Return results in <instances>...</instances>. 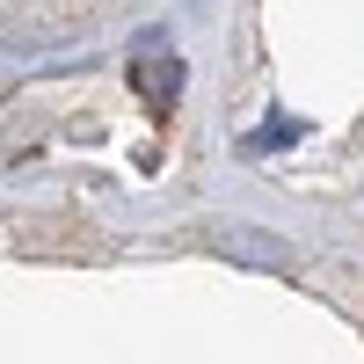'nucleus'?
Wrapping results in <instances>:
<instances>
[{
    "mask_svg": "<svg viewBox=\"0 0 364 364\" xmlns=\"http://www.w3.org/2000/svg\"><path fill=\"white\" fill-rule=\"evenodd\" d=\"M204 248L233 255V262H255V269H291V248L277 233H255V226H204Z\"/></svg>",
    "mask_w": 364,
    "mask_h": 364,
    "instance_id": "f257e3e1",
    "label": "nucleus"
}]
</instances>
